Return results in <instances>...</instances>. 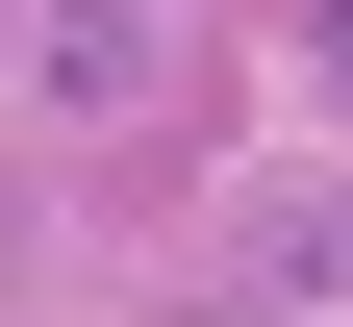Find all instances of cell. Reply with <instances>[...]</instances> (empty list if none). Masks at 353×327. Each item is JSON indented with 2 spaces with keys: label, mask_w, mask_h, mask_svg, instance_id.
Masks as SVG:
<instances>
[{
  "label": "cell",
  "mask_w": 353,
  "mask_h": 327,
  "mask_svg": "<svg viewBox=\"0 0 353 327\" xmlns=\"http://www.w3.org/2000/svg\"><path fill=\"white\" fill-rule=\"evenodd\" d=\"M303 76H328V101H353V0H303Z\"/></svg>",
  "instance_id": "3"
},
{
  "label": "cell",
  "mask_w": 353,
  "mask_h": 327,
  "mask_svg": "<svg viewBox=\"0 0 353 327\" xmlns=\"http://www.w3.org/2000/svg\"><path fill=\"white\" fill-rule=\"evenodd\" d=\"M176 101V0H26V126H152Z\"/></svg>",
  "instance_id": "1"
},
{
  "label": "cell",
  "mask_w": 353,
  "mask_h": 327,
  "mask_svg": "<svg viewBox=\"0 0 353 327\" xmlns=\"http://www.w3.org/2000/svg\"><path fill=\"white\" fill-rule=\"evenodd\" d=\"M252 302H353V176H278L252 202Z\"/></svg>",
  "instance_id": "2"
}]
</instances>
